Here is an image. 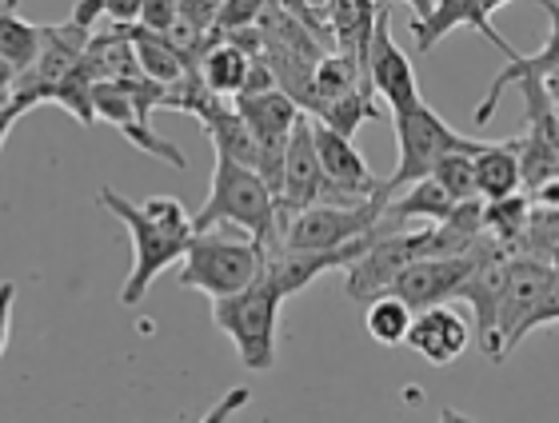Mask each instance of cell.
<instances>
[{"label":"cell","mask_w":559,"mask_h":423,"mask_svg":"<svg viewBox=\"0 0 559 423\" xmlns=\"http://www.w3.org/2000/svg\"><path fill=\"white\" fill-rule=\"evenodd\" d=\"M548 324H559V276L551 280V288L544 292V300L532 307V316H527V324H524V340L536 328H548Z\"/></svg>","instance_id":"f546056e"},{"label":"cell","mask_w":559,"mask_h":423,"mask_svg":"<svg viewBox=\"0 0 559 423\" xmlns=\"http://www.w3.org/2000/svg\"><path fill=\"white\" fill-rule=\"evenodd\" d=\"M280 304L284 295L276 283L260 271L245 292L212 300V324L233 340L236 355L248 372H272L276 367V328H280Z\"/></svg>","instance_id":"3957f363"},{"label":"cell","mask_w":559,"mask_h":423,"mask_svg":"<svg viewBox=\"0 0 559 423\" xmlns=\"http://www.w3.org/2000/svg\"><path fill=\"white\" fill-rule=\"evenodd\" d=\"M431 180L440 184V192L452 204L476 201V168H472V153H448L440 165L431 168Z\"/></svg>","instance_id":"4316f807"},{"label":"cell","mask_w":559,"mask_h":423,"mask_svg":"<svg viewBox=\"0 0 559 423\" xmlns=\"http://www.w3.org/2000/svg\"><path fill=\"white\" fill-rule=\"evenodd\" d=\"M324 189V172H320V156H316L312 141V117L304 112L292 129L288 144H284V160H280V192H276V240L284 232V223L296 211L312 208Z\"/></svg>","instance_id":"7c38bea8"},{"label":"cell","mask_w":559,"mask_h":423,"mask_svg":"<svg viewBox=\"0 0 559 423\" xmlns=\"http://www.w3.org/2000/svg\"><path fill=\"white\" fill-rule=\"evenodd\" d=\"M440 423H476V420H467L464 412H455V408H448V412L440 415Z\"/></svg>","instance_id":"ab89813d"},{"label":"cell","mask_w":559,"mask_h":423,"mask_svg":"<svg viewBox=\"0 0 559 423\" xmlns=\"http://www.w3.org/2000/svg\"><path fill=\"white\" fill-rule=\"evenodd\" d=\"M100 208L108 216H117L124 228H129L132 240V271L124 288H120V304L136 307L148 288L156 283V276L168 268H176L185 259L192 235H197V223H192V211L176 196H148L144 204H132L129 196H120L117 189H100Z\"/></svg>","instance_id":"6da1fadb"},{"label":"cell","mask_w":559,"mask_h":423,"mask_svg":"<svg viewBox=\"0 0 559 423\" xmlns=\"http://www.w3.org/2000/svg\"><path fill=\"white\" fill-rule=\"evenodd\" d=\"M551 280H556V271L539 256H512L500 304H496V328H491V340L484 343V355H488L491 364H503V360L524 343L527 316H532V307L544 300Z\"/></svg>","instance_id":"ba28073f"},{"label":"cell","mask_w":559,"mask_h":423,"mask_svg":"<svg viewBox=\"0 0 559 423\" xmlns=\"http://www.w3.org/2000/svg\"><path fill=\"white\" fill-rule=\"evenodd\" d=\"M248 69H252V57H248L245 48H236L233 40H224L221 33L212 36V45L204 48L200 60H197L200 81L209 84L216 96H224V100L245 93Z\"/></svg>","instance_id":"44dd1931"},{"label":"cell","mask_w":559,"mask_h":423,"mask_svg":"<svg viewBox=\"0 0 559 423\" xmlns=\"http://www.w3.org/2000/svg\"><path fill=\"white\" fill-rule=\"evenodd\" d=\"M479 4H484V12H488V16H496V12H500L503 4H512V0H479Z\"/></svg>","instance_id":"60d3db41"},{"label":"cell","mask_w":559,"mask_h":423,"mask_svg":"<svg viewBox=\"0 0 559 423\" xmlns=\"http://www.w3.org/2000/svg\"><path fill=\"white\" fill-rule=\"evenodd\" d=\"M248 400H252V391H248L245 384H240V388H228V391L221 396V400L212 403L209 412L200 415L197 423H233L236 415L245 412V403H248Z\"/></svg>","instance_id":"f1b7e54d"},{"label":"cell","mask_w":559,"mask_h":423,"mask_svg":"<svg viewBox=\"0 0 559 423\" xmlns=\"http://www.w3.org/2000/svg\"><path fill=\"white\" fill-rule=\"evenodd\" d=\"M129 40H132V52H136V69L144 81L160 84H176L180 76L188 72V60L176 52L160 33H148V28H140V24H129Z\"/></svg>","instance_id":"7402d4cb"},{"label":"cell","mask_w":559,"mask_h":423,"mask_svg":"<svg viewBox=\"0 0 559 423\" xmlns=\"http://www.w3.org/2000/svg\"><path fill=\"white\" fill-rule=\"evenodd\" d=\"M476 168V192L479 201H508L515 192H524V172H520V136L515 141L484 144L472 156Z\"/></svg>","instance_id":"d6986e66"},{"label":"cell","mask_w":559,"mask_h":423,"mask_svg":"<svg viewBox=\"0 0 559 423\" xmlns=\"http://www.w3.org/2000/svg\"><path fill=\"white\" fill-rule=\"evenodd\" d=\"M24 112H28V108H24L21 100H12V96L0 105V153H4V144H9L12 129H16V120H21Z\"/></svg>","instance_id":"e575fe53"},{"label":"cell","mask_w":559,"mask_h":423,"mask_svg":"<svg viewBox=\"0 0 559 423\" xmlns=\"http://www.w3.org/2000/svg\"><path fill=\"white\" fill-rule=\"evenodd\" d=\"M364 81H368L372 96H380V100L388 105V117H396V112H404V108H412L419 100L416 69H412L408 52L392 40V16H388V4L376 9L372 45H368V57H364Z\"/></svg>","instance_id":"8fae6325"},{"label":"cell","mask_w":559,"mask_h":423,"mask_svg":"<svg viewBox=\"0 0 559 423\" xmlns=\"http://www.w3.org/2000/svg\"><path fill=\"white\" fill-rule=\"evenodd\" d=\"M392 129H396V144H400V165L392 172V180H384V196H396L400 189H408L416 180H428L431 168L440 165L448 153H472L476 156L484 144L467 141L448 124V120L428 108L424 100H416L412 108L392 117Z\"/></svg>","instance_id":"5b68a950"},{"label":"cell","mask_w":559,"mask_h":423,"mask_svg":"<svg viewBox=\"0 0 559 423\" xmlns=\"http://www.w3.org/2000/svg\"><path fill=\"white\" fill-rule=\"evenodd\" d=\"M539 88H544V96H548V105L559 112V69L544 72V76H539Z\"/></svg>","instance_id":"d590c367"},{"label":"cell","mask_w":559,"mask_h":423,"mask_svg":"<svg viewBox=\"0 0 559 423\" xmlns=\"http://www.w3.org/2000/svg\"><path fill=\"white\" fill-rule=\"evenodd\" d=\"M556 177H559V168H556Z\"/></svg>","instance_id":"ee69618b"},{"label":"cell","mask_w":559,"mask_h":423,"mask_svg":"<svg viewBox=\"0 0 559 423\" xmlns=\"http://www.w3.org/2000/svg\"><path fill=\"white\" fill-rule=\"evenodd\" d=\"M488 244V240H484ZM484 244L476 252H467V256H424L416 264L400 271L396 283L388 288V292L404 300L412 312H424V307H436V304H452L455 300V288L467 280V271L476 268L479 256H484Z\"/></svg>","instance_id":"4fadbf2b"},{"label":"cell","mask_w":559,"mask_h":423,"mask_svg":"<svg viewBox=\"0 0 559 423\" xmlns=\"http://www.w3.org/2000/svg\"><path fill=\"white\" fill-rule=\"evenodd\" d=\"M12 312H16V283L4 280V283H0V355L9 352V340H12Z\"/></svg>","instance_id":"1f68e13d"},{"label":"cell","mask_w":559,"mask_h":423,"mask_svg":"<svg viewBox=\"0 0 559 423\" xmlns=\"http://www.w3.org/2000/svg\"><path fill=\"white\" fill-rule=\"evenodd\" d=\"M96 72H93V64H88V57L76 64V69L64 76V81L48 93V105H64L72 112V117L81 120L84 129H93L96 124V108H93V88H96Z\"/></svg>","instance_id":"484cf974"},{"label":"cell","mask_w":559,"mask_h":423,"mask_svg":"<svg viewBox=\"0 0 559 423\" xmlns=\"http://www.w3.org/2000/svg\"><path fill=\"white\" fill-rule=\"evenodd\" d=\"M197 120H200V129L212 136V144H216V156L236 160V165L260 168V148H257V141H252V132L245 129V120H240L236 105L228 108L224 105V96H216Z\"/></svg>","instance_id":"ffe728a7"},{"label":"cell","mask_w":559,"mask_h":423,"mask_svg":"<svg viewBox=\"0 0 559 423\" xmlns=\"http://www.w3.org/2000/svg\"><path fill=\"white\" fill-rule=\"evenodd\" d=\"M404 343H408L419 360H428L431 367H448L467 352L472 328H467V319L460 316L452 304H436V307L416 312L408 340Z\"/></svg>","instance_id":"2e32d148"},{"label":"cell","mask_w":559,"mask_h":423,"mask_svg":"<svg viewBox=\"0 0 559 423\" xmlns=\"http://www.w3.org/2000/svg\"><path fill=\"white\" fill-rule=\"evenodd\" d=\"M36 52H40V24L21 21L16 12L0 16V57L12 64L16 81L36 64Z\"/></svg>","instance_id":"d4e9b609"},{"label":"cell","mask_w":559,"mask_h":423,"mask_svg":"<svg viewBox=\"0 0 559 423\" xmlns=\"http://www.w3.org/2000/svg\"><path fill=\"white\" fill-rule=\"evenodd\" d=\"M192 223H197V232L236 223V228L248 232V240L272 247L276 244V196H272V189L264 184L257 168L216 156L209 201L192 216Z\"/></svg>","instance_id":"7a4b0ae2"},{"label":"cell","mask_w":559,"mask_h":423,"mask_svg":"<svg viewBox=\"0 0 559 423\" xmlns=\"http://www.w3.org/2000/svg\"><path fill=\"white\" fill-rule=\"evenodd\" d=\"M515 88L524 93L527 105V132L520 136V172H524V192H536L559 168V112L548 105L539 81H524Z\"/></svg>","instance_id":"5bb4252c"},{"label":"cell","mask_w":559,"mask_h":423,"mask_svg":"<svg viewBox=\"0 0 559 423\" xmlns=\"http://www.w3.org/2000/svg\"><path fill=\"white\" fill-rule=\"evenodd\" d=\"M9 12H16V0H0V16H9Z\"/></svg>","instance_id":"b9f144b4"},{"label":"cell","mask_w":559,"mask_h":423,"mask_svg":"<svg viewBox=\"0 0 559 423\" xmlns=\"http://www.w3.org/2000/svg\"><path fill=\"white\" fill-rule=\"evenodd\" d=\"M69 21L88 28V33H96V24L105 21V0H76V9H72Z\"/></svg>","instance_id":"d6a6232c"},{"label":"cell","mask_w":559,"mask_h":423,"mask_svg":"<svg viewBox=\"0 0 559 423\" xmlns=\"http://www.w3.org/2000/svg\"><path fill=\"white\" fill-rule=\"evenodd\" d=\"M12 88H16V72H12L9 60L0 57V96H12Z\"/></svg>","instance_id":"8d00e7d4"},{"label":"cell","mask_w":559,"mask_h":423,"mask_svg":"<svg viewBox=\"0 0 559 423\" xmlns=\"http://www.w3.org/2000/svg\"><path fill=\"white\" fill-rule=\"evenodd\" d=\"M221 9H224V0H176V12H180L185 21L197 24L204 36H212L221 28Z\"/></svg>","instance_id":"83f0119b"},{"label":"cell","mask_w":559,"mask_h":423,"mask_svg":"<svg viewBox=\"0 0 559 423\" xmlns=\"http://www.w3.org/2000/svg\"><path fill=\"white\" fill-rule=\"evenodd\" d=\"M93 108L96 120H108L120 136H129L140 153L168 160L173 168H185V153L173 141H164L160 132H152V108H164V88L160 84L132 76V81H100L93 88Z\"/></svg>","instance_id":"8992f818"},{"label":"cell","mask_w":559,"mask_h":423,"mask_svg":"<svg viewBox=\"0 0 559 423\" xmlns=\"http://www.w3.org/2000/svg\"><path fill=\"white\" fill-rule=\"evenodd\" d=\"M260 271H264V244L209 228V232L192 235L176 280H180V288L204 292L209 300H224V295L245 292Z\"/></svg>","instance_id":"277c9868"},{"label":"cell","mask_w":559,"mask_h":423,"mask_svg":"<svg viewBox=\"0 0 559 423\" xmlns=\"http://www.w3.org/2000/svg\"><path fill=\"white\" fill-rule=\"evenodd\" d=\"M176 21V0H144L140 4V28H148V33H164L168 24Z\"/></svg>","instance_id":"4dcf8cb0"},{"label":"cell","mask_w":559,"mask_h":423,"mask_svg":"<svg viewBox=\"0 0 559 423\" xmlns=\"http://www.w3.org/2000/svg\"><path fill=\"white\" fill-rule=\"evenodd\" d=\"M539 259H544V264H548V268L559 276V240H556V244L544 247V252H539Z\"/></svg>","instance_id":"74e56055"},{"label":"cell","mask_w":559,"mask_h":423,"mask_svg":"<svg viewBox=\"0 0 559 423\" xmlns=\"http://www.w3.org/2000/svg\"><path fill=\"white\" fill-rule=\"evenodd\" d=\"M408 4H412V21H428V12L436 0H408Z\"/></svg>","instance_id":"f35d334b"},{"label":"cell","mask_w":559,"mask_h":423,"mask_svg":"<svg viewBox=\"0 0 559 423\" xmlns=\"http://www.w3.org/2000/svg\"><path fill=\"white\" fill-rule=\"evenodd\" d=\"M384 204H388V196L352 204V208H340V204H312V208L296 211V216L284 223V232H280L276 244L296 247V252H336V247L372 232Z\"/></svg>","instance_id":"9c48e42d"},{"label":"cell","mask_w":559,"mask_h":423,"mask_svg":"<svg viewBox=\"0 0 559 423\" xmlns=\"http://www.w3.org/2000/svg\"><path fill=\"white\" fill-rule=\"evenodd\" d=\"M236 112L245 120V129L252 132V141L260 148V177L272 189V196L280 192V160H284V144H288L296 120L304 117V108L284 96L280 88L257 96H236Z\"/></svg>","instance_id":"30bf717a"},{"label":"cell","mask_w":559,"mask_h":423,"mask_svg":"<svg viewBox=\"0 0 559 423\" xmlns=\"http://www.w3.org/2000/svg\"><path fill=\"white\" fill-rule=\"evenodd\" d=\"M312 120H320L324 129H332V132H340V136L356 141L360 124H368V120H380V105L372 100V93H368V88H356V93L340 96V100L324 105Z\"/></svg>","instance_id":"cb8c5ba5"},{"label":"cell","mask_w":559,"mask_h":423,"mask_svg":"<svg viewBox=\"0 0 559 423\" xmlns=\"http://www.w3.org/2000/svg\"><path fill=\"white\" fill-rule=\"evenodd\" d=\"M431 228L436 223H412V228H400V232H388V235L376 232L372 244L364 247L360 256L344 268V292L356 304H368L376 295H384L408 264H416L424 256H436V235H431Z\"/></svg>","instance_id":"52a82bcc"},{"label":"cell","mask_w":559,"mask_h":423,"mask_svg":"<svg viewBox=\"0 0 559 423\" xmlns=\"http://www.w3.org/2000/svg\"><path fill=\"white\" fill-rule=\"evenodd\" d=\"M144 0H105V16L112 24H136Z\"/></svg>","instance_id":"836d02e7"},{"label":"cell","mask_w":559,"mask_h":423,"mask_svg":"<svg viewBox=\"0 0 559 423\" xmlns=\"http://www.w3.org/2000/svg\"><path fill=\"white\" fill-rule=\"evenodd\" d=\"M539 9L548 12V40H544V48L539 52H515V57H508V64H503L500 72H496V81H491L488 96L476 105V112H472V120L476 124H488L491 117H496V108H500L503 93H508V84H524V81H539L544 72L559 69V0H539Z\"/></svg>","instance_id":"e0dca14e"},{"label":"cell","mask_w":559,"mask_h":423,"mask_svg":"<svg viewBox=\"0 0 559 423\" xmlns=\"http://www.w3.org/2000/svg\"><path fill=\"white\" fill-rule=\"evenodd\" d=\"M312 141H316V156H320V172H324V189L344 192L352 201L384 196V180H376V172L360 156L356 141L324 129L320 120H312Z\"/></svg>","instance_id":"9a60e30c"},{"label":"cell","mask_w":559,"mask_h":423,"mask_svg":"<svg viewBox=\"0 0 559 423\" xmlns=\"http://www.w3.org/2000/svg\"><path fill=\"white\" fill-rule=\"evenodd\" d=\"M412 319H416V312H412L404 300H396L392 292H384V295H376V300H368L364 328H368V336H372L376 343H384V348H400V343L408 340Z\"/></svg>","instance_id":"603a6c76"},{"label":"cell","mask_w":559,"mask_h":423,"mask_svg":"<svg viewBox=\"0 0 559 423\" xmlns=\"http://www.w3.org/2000/svg\"><path fill=\"white\" fill-rule=\"evenodd\" d=\"M376 4H388V0H376Z\"/></svg>","instance_id":"7bdbcfd3"},{"label":"cell","mask_w":559,"mask_h":423,"mask_svg":"<svg viewBox=\"0 0 559 423\" xmlns=\"http://www.w3.org/2000/svg\"><path fill=\"white\" fill-rule=\"evenodd\" d=\"M455 28H476L488 45H496L503 57H515V48L500 36V28L491 24V16L484 12L479 0H436L428 12V21H412V36H416V52H431L443 36Z\"/></svg>","instance_id":"ac0fdd59"}]
</instances>
